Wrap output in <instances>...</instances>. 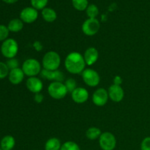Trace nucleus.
I'll return each mask as SVG.
<instances>
[{
  "label": "nucleus",
  "instance_id": "1",
  "mask_svg": "<svg viewBox=\"0 0 150 150\" xmlns=\"http://www.w3.org/2000/svg\"><path fill=\"white\" fill-rule=\"evenodd\" d=\"M83 56L77 51H73L66 57L64 59V67L71 74H80L86 69Z\"/></svg>",
  "mask_w": 150,
  "mask_h": 150
},
{
  "label": "nucleus",
  "instance_id": "2",
  "mask_svg": "<svg viewBox=\"0 0 150 150\" xmlns=\"http://www.w3.org/2000/svg\"><path fill=\"white\" fill-rule=\"evenodd\" d=\"M60 64H61V57H60L59 54L56 51H48L42 57V65L45 70H58Z\"/></svg>",
  "mask_w": 150,
  "mask_h": 150
},
{
  "label": "nucleus",
  "instance_id": "3",
  "mask_svg": "<svg viewBox=\"0 0 150 150\" xmlns=\"http://www.w3.org/2000/svg\"><path fill=\"white\" fill-rule=\"evenodd\" d=\"M22 70L25 76L28 77H35L39 75L42 71V66L38 59L29 58L25 60L22 64Z\"/></svg>",
  "mask_w": 150,
  "mask_h": 150
},
{
  "label": "nucleus",
  "instance_id": "4",
  "mask_svg": "<svg viewBox=\"0 0 150 150\" xmlns=\"http://www.w3.org/2000/svg\"><path fill=\"white\" fill-rule=\"evenodd\" d=\"M48 95L54 100H62L65 98L68 93L64 83L59 81H53L48 86Z\"/></svg>",
  "mask_w": 150,
  "mask_h": 150
},
{
  "label": "nucleus",
  "instance_id": "5",
  "mask_svg": "<svg viewBox=\"0 0 150 150\" xmlns=\"http://www.w3.org/2000/svg\"><path fill=\"white\" fill-rule=\"evenodd\" d=\"M18 52V44L16 40L7 38L1 45V53L5 58H15Z\"/></svg>",
  "mask_w": 150,
  "mask_h": 150
},
{
  "label": "nucleus",
  "instance_id": "6",
  "mask_svg": "<svg viewBox=\"0 0 150 150\" xmlns=\"http://www.w3.org/2000/svg\"><path fill=\"white\" fill-rule=\"evenodd\" d=\"M81 77L85 84L89 87H95L100 81L99 73L92 68L85 69L81 73Z\"/></svg>",
  "mask_w": 150,
  "mask_h": 150
},
{
  "label": "nucleus",
  "instance_id": "7",
  "mask_svg": "<svg viewBox=\"0 0 150 150\" xmlns=\"http://www.w3.org/2000/svg\"><path fill=\"white\" fill-rule=\"evenodd\" d=\"M99 145L103 150H114L117 146V139L113 133L104 132L99 138Z\"/></svg>",
  "mask_w": 150,
  "mask_h": 150
},
{
  "label": "nucleus",
  "instance_id": "8",
  "mask_svg": "<svg viewBox=\"0 0 150 150\" xmlns=\"http://www.w3.org/2000/svg\"><path fill=\"white\" fill-rule=\"evenodd\" d=\"M100 24L97 18H88L83 23L81 30L86 36L92 37L96 35L100 30Z\"/></svg>",
  "mask_w": 150,
  "mask_h": 150
},
{
  "label": "nucleus",
  "instance_id": "9",
  "mask_svg": "<svg viewBox=\"0 0 150 150\" xmlns=\"http://www.w3.org/2000/svg\"><path fill=\"white\" fill-rule=\"evenodd\" d=\"M109 99L108 90L104 88H98L92 95V102L96 106H104Z\"/></svg>",
  "mask_w": 150,
  "mask_h": 150
},
{
  "label": "nucleus",
  "instance_id": "10",
  "mask_svg": "<svg viewBox=\"0 0 150 150\" xmlns=\"http://www.w3.org/2000/svg\"><path fill=\"white\" fill-rule=\"evenodd\" d=\"M38 12L34 7H26L20 13V19L26 23H32L38 19Z\"/></svg>",
  "mask_w": 150,
  "mask_h": 150
},
{
  "label": "nucleus",
  "instance_id": "11",
  "mask_svg": "<svg viewBox=\"0 0 150 150\" xmlns=\"http://www.w3.org/2000/svg\"><path fill=\"white\" fill-rule=\"evenodd\" d=\"M109 99L113 102L120 103L124 99L125 92L121 86L112 84L109 86L108 89Z\"/></svg>",
  "mask_w": 150,
  "mask_h": 150
},
{
  "label": "nucleus",
  "instance_id": "12",
  "mask_svg": "<svg viewBox=\"0 0 150 150\" xmlns=\"http://www.w3.org/2000/svg\"><path fill=\"white\" fill-rule=\"evenodd\" d=\"M26 86L28 90L34 94L40 93L43 89V83L37 76L28 78L26 81Z\"/></svg>",
  "mask_w": 150,
  "mask_h": 150
},
{
  "label": "nucleus",
  "instance_id": "13",
  "mask_svg": "<svg viewBox=\"0 0 150 150\" xmlns=\"http://www.w3.org/2000/svg\"><path fill=\"white\" fill-rule=\"evenodd\" d=\"M89 92L83 87H77L73 92H71L72 100L78 104L86 103L89 99Z\"/></svg>",
  "mask_w": 150,
  "mask_h": 150
},
{
  "label": "nucleus",
  "instance_id": "14",
  "mask_svg": "<svg viewBox=\"0 0 150 150\" xmlns=\"http://www.w3.org/2000/svg\"><path fill=\"white\" fill-rule=\"evenodd\" d=\"M41 76L42 78L47 80L52 81H53L63 82L64 79V75L61 70H47L42 69L41 71Z\"/></svg>",
  "mask_w": 150,
  "mask_h": 150
},
{
  "label": "nucleus",
  "instance_id": "15",
  "mask_svg": "<svg viewBox=\"0 0 150 150\" xmlns=\"http://www.w3.org/2000/svg\"><path fill=\"white\" fill-rule=\"evenodd\" d=\"M83 56L86 65L92 66L95 64L99 59V52L95 47H89L85 51Z\"/></svg>",
  "mask_w": 150,
  "mask_h": 150
},
{
  "label": "nucleus",
  "instance_id": "16",
  "mask_svg": "<svg viewBox=\"0 0 150 150\" xmlns=\"http://www.w3.org/2000/svg\"><path fill=\"white\" fill-rule=\"evenodd\" d=\"M24 76L25 74L23 72V70H22V69L18 67V68L10 70V73H9L8 75V79L10 83L14 85H17L23 81Z\"/></svg>",
  "mask_w": 150,
  "mask_h": 150
},
{
  "label": "nucleus",
  "instance_id": "17",
  "mask_svg": "<svg viewBox=\"0 0 150 150\" xmlns=\"http://www.w3.org/2000/svg\"><path fill=\"white\" fill-rule=\"evenodd\" d=\"M16 145V140L12 136H5L1 139L0 147L2 150H12Z\"/></svg>",
  "mask_w": 150,
  "mask_h": 150
},
{
  "label": "nucleus",
  "instance_id": "18",
  "mask_svg": "<svg viewBox=\"0 0 150 150\" xmlns=\"http://www.w3.org/2000/svg\"><path fill=\"white\" fill-rule=\"evenodd\" d=\"M42 18L48 23H52L54 21H56L57 18L55 10L51 8H48V7H45L42 10Z\"/></svg>",
  "mask_w": 150,
  "mask_h": 150
},
{
  "label": "nucleus",
  "instance_id": "19",
  "mask_svg": "<svg viewBox=\"0 0 150 150\" xmlns=\"http://www.w3.org/2000/svg\"><path fill=\"white\" fill-rule=\"evenodd\" d=\"M7 28L10 32H18L23 29V22L19 18H14L9 22Z\"/></svg>",
  "mask_w": 150,
  "mask_h": 150
},
{
  "label": "nucleus",
  "instance_id": "20",
  "mask_svg": "<svg viewBox=\"0 0 150 150\" xmlns=\"http://www.w3.org/2000/svg\"><path fill=\"white\" fill-rule=\"evenodd\" d=\"M62 146L61 142L55 137L48 139L45 144V150H60Z\"/></svg>",
  "mask_w": 150,
  "mask_h": 150
},
{
  "label": "nucleus",
  "instance_id": "21",
  "mask_svg": "<svg viewBox=\"0 0 150 150\" xmlns=\"http://www.w3.org/2000/svg\"><path fill=\"white\" fill-rule=\"evenodd\" d=\"M102 134V132L98 127H91L87 129L86 131V136L88 139L91 141L96 140L99 139L100 136Z\"/></svg>",
  "mask_w": 150,
  "mask_h": 150
},
{
  "label": "nucleus",
  "instance_id": "22",
  "mask_svg": "<svg viewBox=\"0 0 150 150\" xmlns=\"http://www.w3.org/2000/svg\"><path fill=\"white\" fill-rule=\"evenodd\" d=\"M73 7L79 11L86 10L88 5V0H72Z\"/></svg>",
  "mask_w": 150,
  "mask_h": 150
},
{
  "label": "nucleus",
  "instance_id": "23",
  "mask_svg": "<svg viewBox=\"0 0 150 150\" xmlns=\"http://www.w3.org/2000/svg\"><path fill=\"white\" fill-rule=\"evenodd\" d=\"M86 13L89 18H96L99 14V10L95 4H90L86 8Z\"/></svg>",
  "mask_w": 150,
  "mask_h": 150
},
{
  "label": "nucleus",
  "instance_id": "24",
  "mask_svg": "<svg viewBox=\"0 0 150 150\" xmlns=\"http://www.w3.org/2000/svg\"><path fill=\"white\" fill-rule=\"evenodd\" d=\"M60 150H81V148L76 142L68 141L62 144Z\"/></svg>",
  "mask_w": 150,
  "mask_h": 150
},
{
  "label": "nucleus",
  "instance_id": "25",
  "mask_svg": "<svg viewBox=\"0 0 150 150\" xmlns=\"http://www.w3.org/2000/svg\"><path fill=\"white\" fill-rule=\"evenodd\" d=\"M48 0H31V4L32 7L38 10H43L48 4Z\"/></svg>",
  "mask_w": 150,
  "mask_h": 150
},
{
  "label": "nucleus",
  "instance_id": "26",
  "mask_svg": "<svg viewBox=\"0 0 150 150\" xmlns=\"http://www.w3.org/2000/svg\"><path fill=\"white\" fill-rule=\"evenodd\" d=\"M64 85H65L68 92H70V93L73 92L77 88L76 81L74 79H73V78H70V79H67L65 82H64Z\"/></svg>",
  "mask_w": 150,
  "mask_h": 150
},
{
  "label": "nucleus",
  "instance_id": "27",
  "mask_svg": "<svg viewBox=\"0 0 150 150\" xmlns=\"http://www.w3.org/2000/svg\"><path fill=\"white\" fill-rule=\"evenodd\" d=\"M10 70L6 63L0 62V79H3L8 76Z\"/></svg>",
  "mask_w": 150,
  "mask_h": 150
},
{
  "label": "nucleus",
  "instance_id": "28",
  "mask_svg": "<svg viewBox=\"0 0 150 150\" xmlns=\"http://www.w3.org/2000/svg\"><path fill=\"white\" fill-rule=\"evenodd\" d=\"M9 33H10V31L7 26L0 24V41L3 42L6 40L9 36Z\"/></svg>",
  "mask_w": 150,
  "mask_h": 150
},
{
  "label": "nucleus",
  "instance_id": "29",
  "mask_svg": "<svg viewBox=\"0 0 150 150\" xmlns=\"http://www.w3.org/2000/svg\"><path fill=\"white\" fill-rule=\"evenodd\" d=\"M6 64L8 67L9 70H13V69L18 68L19 66V62L18 60L16 59V58H12L7 59V61L6 62Z\"/></svg>",
  "mask_w": 150,
  "mask_h": 150
},
{
  "label": "nucleus",
  "instance_id": "30",
  "mask_svg": "<svg viewBox=\"0 0 150 150\" xmlns=\"http://www.w3.org/2000/svg\"><path fill=\"white\" fill-rule=\"evenodd\" d=\"M141 150H150V136L144 138L141 143Z\"/></svg>",
  "mask_w": 150,
  "mask_h": 150
},
{
  "label": "nucleus",
  "instance_id": "31",
  "mask_svg": "<svg viewBox=\"0 0 150 150\" xmlns=\"http://www.w3.org/2000/svg\"><path fill=\"white\" fill-rule=\"evenodd\" d=\"M43 100H44V96L41 93L35 94V96H34V100H35L37 103H41L43 101Z\"/></svg>",
  "mask_w": 150,
  "mask_h": 150
},
{
  "label": "nucleus",
  "instance_id": "32",
  "mask_svg": "<svg viewBox=\"0 0 150 150\" xmlns=\"http://www.w3.org/2000/svg\"><path fill=\"white\" fill-rule=\"evenodd\" d=\"M33 47L36 51H40L43 49V45L40 41L37 40L33 43Z\"/></svg>",
  "mask_w": 150,
  "mask_h": 150
},
{
  "label": "nucleus",
  "instance_id": "33",
  "mask_svg": "<svg viewBox=\"0 0 150 150\" xmlns=\"http://www.w3.org/2000/svg\"><path fill=\"white\" fill-rule=\"evenodd\" d=\"M113 84L118 85V86H121L122 83V78L120 76H116L114 78V80H113Z\"/></svg>",
  "mask_w": 150,
  "mask_h": 150
},
{
  "label": "nucleus",
  "instance_id": "34",
  "mask_svg": "<svg viewBox=\"0 0 150 150\" xmlns=\"http://www.w3.org/2000/svg\"><path fill=\"white\" fill-rule=\"evenodd\" d=\"M2 1L7 3V4H13V3H16V1H18V0H2Z\"/></svg>",
  "mask_w": 150,
  "mask_h": 150
},
{
  "label": "nucleus",
  "instance_id": "35",
  "mask_svg": "<svg viewBox=\"0 0 150 150\" xmlns=\"http://www.w3.org/2000/svg\"><path fill=\"white\" fill-rule=\"evenodd\" d=\"M0 150H2V149H1V147H0Z\"/></svg>",
  "mask_w": 150,
  "mask_h": 150
},
{
  "label": "nucleus",
  "instance_id": "36",
  "mask_svg": "<svg viewBox=\"0 0 150 150\" xmlns=\"http://www.w3.org/2000/svg\"><path fill=\"white\" fill-rule=\"evenodd\" d=\"M39 150H41V149H39Z\"/></svg>",
  "mask_w": 150,
  "mask_h": 150
}]
</instances>
